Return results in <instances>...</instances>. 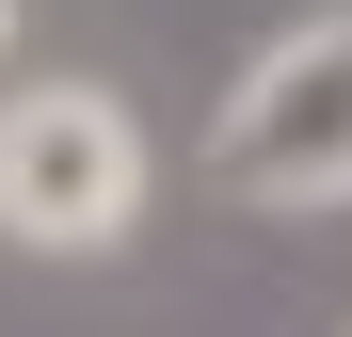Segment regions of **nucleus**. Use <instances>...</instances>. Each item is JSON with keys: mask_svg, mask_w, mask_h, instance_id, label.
Here are the masks:
<instances>
[{"mask_svg": "<svg viewBox=\"0 0 352 337\" xmlns=\"http://www.w3.org/2000/svg\"><path fill=\"white\" fill-rule=\"evenodd\" d=\"M208 177L241 209H352V0L288 17L241 81L208 96Z\"/></svg>", "mask_w": 352, "mask_h": 337, "instance_id": "1", "label": "nucleus"}, {"mask_svg": "<svg viewBox=\"0 0 352 337\" xmlns=\"http://www.w3.org/2000/svg\"><path fill=\"white\" fill-rule=\"evenodd\" d=\"M129 225H144V112L112 81H16L0 96V241L112 257Z\"/></svg>", "mask_w": 352, "mask_h": 337, "instance_id": "2", "label": "nucleus"}, {"mask_svg": "<svg viewBox=\"0 0 352 337\" xmlns=\"http://www.w3.org/2000/svg\"><path fill=\"white\" fill-rule=\"evenodd\" d=\"M0 65H16V0H0Z\"/></svg>", "mask_w": 352, "mask_h": 337, "instance_id": "3", "label": "nucleus"}]
</instances>
